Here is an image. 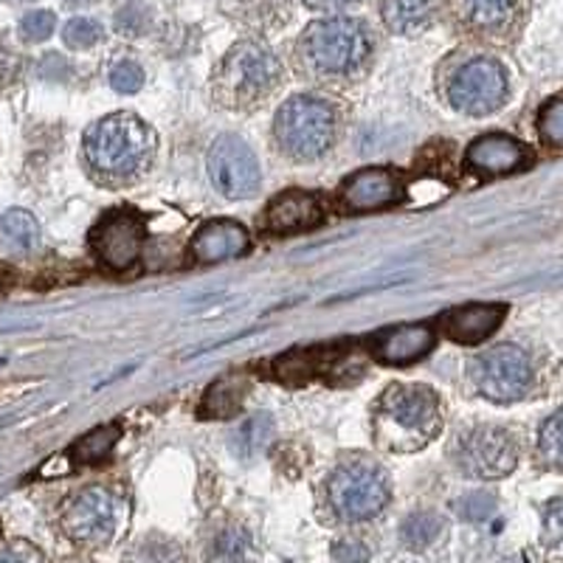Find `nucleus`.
<instances>
[{
    "instance_id": "nucleus-24",
    "label": "nucleus",
    "mask_w": 563,
    "mask_h": 563,
    "mask_svg": "<svg viewBox=\"0 0 563 563\" xmlns=\"http://www.w3.org/2000/svg\"><path fill=\"white\" fill-rule=\"evenodd\" d=\"M442 532V521L437 519L434 512H415L409 521L404 525V541L415 550L434 544L437 536Z\"/></svg>"
},
{
    "instance_id": "nucleus-5",
    "label": "nucleus",
    "mask_w": 563,
    "mask_h": 563,
    "mask_svg": "<svg viewBox=\"0 0 563 563\" xmlns=\"http://www.w3.org/2000/svg\"><path fill=\"white\" fill-rule=\"evenodd\" d=\"M276 147L290 161H313L335 144L339 110L330 99L294 97L274 119Z\"/></svg>"
},
{
    "instance_id": "nucleus-33",
    "label": "nucleus",
    "mask_w": 563,
    "mask_h": 563,
    "mask_svg": "<svg viewBox=\"0 0 563 563\" xmlns=\"http://www.w3.org/2000/svg\"><path fill=\"white\" fill-rule=\"evenodd\" d=\"M352 3H361V0H305V7L316 9V12H339Z\"/></svg>"
},
{
    "instance_id": "nucleus-18",
    "label": "nucleus",
    "mask_w": 563,
    "mask_h": 563,
    "mask_svg": "<svg viewBox=\"0 0 563 563\" xmlns=\"http://www.w3.org/2000/svg\"><path fill=\"white\" fill-rule=\"evenodd\" d=\"M375 358L391 366H404L426 358L434 350V330L429 324L389 327L375 339Z\"/></svg>"
},
{
    "instance_id": "nucleus-10",
    "label": "nucleus",
    "mask_w": 563,
    "mask_h": 563,
    "mask_svg": "<svg viewBox=\"0 0 563 563\" xmlns=\"http://www.w3.org/2000/svg\"><path fill=\"white\" fill-rule=\"evenodd\" d=\"M209 175L220 195L231 200L251 198L260 189V164L251 147L238 135H223L209 150Z\"/></svg>"
},
{
    "instance_id": "nucleus-28",
    "label": "nucleus",
    "mask_w": 563,
    "mask_h": 563,
    "mask_svg": "<svg viewBox=\"0 0 563 563\" xmlns=\"http://www.w3.org/2000/svg\"><path fill=\"white\" fill-rule=\"evenodd\" d=\"M538 130H541L547 144H552V147H563V97L552 99V102L541 110Z\"/></svg>"
},
{
    "instance_id": "nucleus-11",
    "label": "nucleus",
    "mask_w": 563,
    "mask_h": 563,
    "mask_svg": "<svg viewBox=\"0 0 563 563\" xmlns=\"http://www.w3.org/2000/svg\"><path fill=\"white\" fill-rule=\"evenodd\" d=\"M119 521V505L115 496L104 487H88L65 507L63 527L77 544L102 547L108 544Z\"/></svg>"
},
{
    "instance_id": "nucleus-4",
    "label": "nucleus",
    "mask_w": 563,
    "mask_h": 563,
    "mask_svg": "<svg viewBox=\"0 0 563 563\" xmlns=\"http://www.w3.org/2000/svg\"><path fill=\"white\" fill-rule=\"evenodd\" d=\"M282 63L260 43H238L214 70V97L229 108L263 104L279 88Z\"/></svg>"
},
{
    "instance_id": "nucleus-36",
    "label": "nucleus",
    "mask_w": 563,
    "mask_h": 563,
    "mask_svg": "<svg viewBox=\"0 0 563 563\" xmlns=\"http://www.w3.org/2000/svg\"><path fill=\"white\" fill-rule=\"evenodd\" d=\"M0 532H3V527H0Z\"/></svg>"
},
{
    "instance_id": "nucleus-21",
    "label": "nucleus",
    "mask_w": 563,
    "mask_h": 563,
    "mask_svg": "<svg viewBox=\"0 0 563 563\" xmlns=\"http://www.w3.org/2000/svg\"><path fill=\"white\" fill-rule=\"evenodd\" d=\"M249 378L245 375H225L214 380L203 397V417H231L243 406Z\"/></svg>"
},
{
    "instance_id": "nucleus-20",
    "label": "nucleus",
    "mask_w": 563,
    "mask_h": 563,
    "mask_svg": "<svg viewBox=\"0 0 563 563\" xmlns=\"http://www.w3.org/2000/svg\"><path fill=\"white\" fill-rule=\"evenodd\" d=\"M437 0H380V18L395 34H420L434 23Z\"/></svg>"
},
{
    "instance_id": "nucleus-1",
    "label": "nucleus",
    "mask_w": 563,
    "mask_h": 563,
    "mask_svg": "<svg viewBox=\"0 0 563 563\" xmlns=\"http://www.w3.org/2000/svg\"><path fill=\"white\" fill-rule=\"evenodd\" d=\"M375 54V34L364 20H316L296 43V57L305 74L321 82H344L358 77Z\"/></svg>"
},
{
    "instance_id": "nucleus-3",
    "label": "nucleus",
    "mask_w": 563,
    "mask_h": 563,
    "mask_svg": "<svg viewBox=\"0 0 563 563\" xmlns=\"http://www.w3.org/2000/svg\"><path fill=\"white\" fill-rule=\"evenodd\" d=\"M440 400L429 386L395 384L378 400V440L391 451H417L440 431Z\"/></svg>"
},
{
    "instance_id": "nucleus-15",
    "label": "nucleus",
    "mask_w": 563,
    "mask_h": 563,
    "mask_svg": "<svg viewBox=\"0 0 563 563\" xmlns=\"http://www.w3.org/2000/svg\"><path fill=\"white\" fill-rule=\"evenodd\" d=\"M324 218L321 203L316 195L301 192V189H290L285 195H276L265 209V229L271 234H299V231L316 229Z\"/></svg>"
},
{
    "instance_id": "nucleus-2",
    "label": "nucleus",
    "mask_w": 563,
    "mask_h": 563,
    "mask_svg": "<svg viewBox=\"0 0 563 563\" xmlns=\"http://www.w3.org/2000/svg\"><path fill=\"white\" fill-rule=\"evenodd\" d=\"M155 155V133L133 113L99 119L85 133V158L90 173L108 186H124L147 173Z\"/></svg>"
},
{
    "instance_id": "nucleus-17",
    "label": "nucleus",
    "mask_w": 563,
    "mask_h": 563,
    "mask_svg": "<svg viewBox=\"0 0 563 563\" xmlns=\"http://www.w3.org/2000/svg\"><path fill=\"white\" fill-rule=\"evenodd\" d=\"M505 313V305H465L442 313L437 324L456 344H479L499 330Z\"/></svg>"
},
{
    "instance_id": "nucleus-26",
    "label": "nucleus",
    "mask_w": 563,
    "mask_h": 563,
    "mask_svg": "<svg viewBox=\"0 0 563 563\" xmlns=\"http://www.w3.org/2000/svg\"><path fill=\"white\" fill-rule=\"evenodd\" d=\"M541 454L547 465L563 471V409L555 411L541 429Z\"/></svg>"
},
{
    "instance_id": "nucleus-6",
    "label": "nucleus",
    "mask_w": 563,
    "mask_h": 563,
    "mask_svg": "<svg viewBox=\"0 0 563 563\" xmlns=\"http://www.w3.org/2000/svg\"><path fill=\"white\" fill-rule=\"evenodd\" d=\"M330 507L344 521H366L378 516L389 501V485L380 467L369 462H346L327 485Z\"/></svg>"
},
{
    "instance_id": "nucleus-13",
    "label": "nucleus",
    "mask_w": 563,
    "mask_h": 563,
    "mask_svg": "<svg viewBox=\"0 0 563 563\" xmlns=\"http://www.w3.org/2000/svg\"><path fill=\"white\" fill-rule=\"evenodd\" d=\"M460 26L479 37H505L521 18V0H451Z\"/></svg>"
},
{
    "instance_id": "nucleus-30",
    "label": "nucleus",
    "mask_w": 563,
    "mask_h": 563,
    "mask_svg": "<svg viewBox=\"0 0 563 563\" xmlns=\"http://www.w3.org/2000/svg\"><path fill=\"white\" fill-rule=\"evenodd\" d=\"M110 85H113V90H119V93H139L141 85H144V70L139 68L135 63H119L113 68V74H110Z\"/></svg>"
},
{
    "instance_id": "nucleus-31",
    "label": "nucleus",
    "mask_w": 563,
    "mask_h": 563,
    "mask_svg": "<svg viewBox=\"0 0 563 563\" xmlns=\"http://www.w3.org/2000/svg\"><path fill=\"white\" fill-rule=\"evenodd\" d=\"M144 23H147V12H144V7H139V3H130V7H124L122 12L115 14V29H119V32H141Z\"/></svg>"
},
{
    "instance_id": "nucleus-8",
    "label": "nucleus",
    "mask_w": 563,
    "mask_h": 563,
    "mask_svg": "<svg viewBox=\"0 0 563 563\" xmlns=\"http://www.w3.org/2000/svg\"><path fill=\"white\" fill-rule=\"evenodd\" d=\"M456 462L467 476L476 479H501L519 465V440L507 429L479 426L467 431L456 445Z\"/></svg>"
},
{
    "instance_id": "nucleus-35",
    "label": "nucleus",
    "mask_w": 563,
    "mask_h": 563,
    "mask_svg": "<svg viewBox=\"0 0 563 563\" xmlns=\"http://www.w3.org/2000/svg\"><path fill=\"white\" fill-rule=\"evenodd\" d=\"M68 7H79V3H93V0H65Z\"/></svg>"
},
{
    "instance_id": "nucleus-14",
    "label": "nucleus",
    "mask_w": 563,
    "mask_h": 563,
    "mask_svg": "<svg viewBox=\"0 0 563 563\" xmlns=\"http://www.w3.org/2000/svg\"><path fill=\"white\" fill-rule=\"evenodd\" d=\"M467 167L479 175H507L516 169H525L530 164V150L521 141L510 139V135L490 133L479 135V139L467 147L465 153Z\"/></svg>"
},
{
    "instance_id": "nucleus-25",
    "label": "nucleus",
    "mask_w": 563,
    "mask_h": 563,
    "mask_svg": "<svg viewBox=\"0 0 563 563\" xmlns=\"http://www.w3.org/2000/svg\"><path fill=\"white\" fill-rule=\"evenodd\" d=\"M268 437H271V417L256 415L238 431V437H234V449H238V454H254V451H260L265 442H268Z\"/></svg>"
},
{
    "instance_id": "nucleus-22",
    "label": "nucleus",
    "mask_w": 563,
    "mask_h": 563,
    "mask_svg": "<svg viewBox=\"0 0 563 563\" xmlns=\"http://www.w3.org/2000/svg\"><path fill=\"white\" fill-rule=\"evenodd\" d=\"M0 240L12 251H18V254H29L32 249H37L40 225L34 214H29L26 209L7 211L0 218Z\"/></svg>"
},
{
    "instance_id": "nucleus-34",
    "label": "nucleus",
    "mask_w": 563,
    "mask_h": 563,
    "mask_svg": "<svg viewBox=\"0 0 563 563\" xmlns=\"http://www.w3.org/2000/svg\"><path fill=\"white\" fill-rule=\"evenodd\" d=\"M335 558H366V550H355V547H350V550H335Z\"/></svg>"
},
{
    "instance_id": "nucleus-27",
    "label": "nucleus",
    "mask_w": 563,
    "mask_h": 563,
    "mask_svg": "<svg viewBox=\"0 0 563 563\" xmlns=\"http://www.w3.org/2000/svg\"><path fill=\"white\" fill-rule=\"evenodd\" d=\"M63 37L65 45H70V48H93V45L104 37V29L99 26L97 20L74 18L68 26H65Z\"/></svg>"
},
{
    "instance_id": "nucleus-23",
    "label": "nucleus",
    "mask_w": 563,
    "mask_h": 563,
    "mask_svg": "<svg viewBox=\"0 0 563 563\" xmlns=\"http://www.w3.org/2000/svg\"><path fill=\"white\" fill-rule=\"evenodd\" d=\"M122 431L115 429V426H99L90 434H85L82 440L74 445V460L82 462V465H97V462H104L110 456V451L115 449V442H119Z\"/></svg>"
},
{
    "instance_id": "nucleus-9",
    "label": "nucleus",
    "mask_w": 563,
    "mask_h": 563,
    "mask_svg": "<svg viewBox=\"0 0 563 563\" xmlns=\"http://www.w3.org/2000/svg\"><path fill=\"white\" fill-rule=\"evenodd\" d=\"M451 104L467 115H487L507 99V74L496 59H471L456 70L449 88Z\"/></svg>"
},
{
    "instance_id": "nucleus-32",
    "label": "nucleus",
    "mask_w": 563,
    "mask_h": 563,
    "mask_svg": "<svg viewBox=\"0 0 563 563\" xmlns=\"http://www.w3.org/2000/svg\"><path fill=\"white\" fill-rule=\"evenodd\" d=\"M544 527H547V536H550L555 544H563V499H555L547 505Z\"/></svg>"
},
{
    "instance_id": "nucleus-29",
    "label": "nucleus",
    "mask_w": 563,
    "mask_h": 563,
    "mask_svg": "<svg viewBox=\"0 0 563 563\" xmlns=\"http://www.w3.org/2000/svg\"><path fill=\"white\" fill-rule=\"evenodd\" d=\"M54 26H57V18L52 12H29L20 20V34L29 43H43V40L52 37Z\"/></svg>"
},
{
    "instance_id": "nucleus-19",
    "label": "nucleus",
    "mask_w": 563,
    "mask_h": 563,
    "mask_svg": "<svg viewBox=\"0 0 563 563\" xmlns=\"http://www.w3.org/2000/svg\"><path fill=\"white\" fill-rule=\"evenodd\" d=\"M249 249V231L234 220H214L206 223L203 229L195 234L192 240V256L195 263H223L231 256L245 254Z\"/></svg>"
},
{
    "instance_id": "nucleus-37",
    "label": "nucleus",
    "mask_w": 563,
    "mask_h": 563,
    "mask_svg": "<svg viewBox=\"0 0 563 563\" xmlns=\"http://www.w3.org/2000/svg\"><path fill=\"white\" fill-rule=\"evenodd\" d=\"M0 364H3V361H0Z\"/></svg>"
},
{
    "instance_id": "nucleus-7",
    "label": "nucleus",
    "mask_w": 563,
    "mask_h": 563,
    "mask_svg": "<svg viewBox=\"0 0 563 563\" xmlns=\"http://www.w3.org/2000/svg\"><path fill=\"white\" fill-rule=\"evenodd\" d=\"M476 389L496 404H512L530 391L532 364L527 352L512 344L493 346L474 366Z\"/></svg>"
},
{
    "instance_id": "nucleus-12",
    "label": "nucleus",
    "mask_w": 563,
    "mask_h": 563,
    "mask_svg": "<svg viewBox=\"0 0 563 563\" xmlns=\"http://www.w3.org/2000/svg\"><path fill=\"white\" fill-rule=\"evenodd\" d=\"M93 251L108 268L130 271L141 256L144 245V223L135 211H110L108 218L90 234Z\"/></svg>"
},
{
    "instance_id": "nucleus-16",
    "label": "nucleus",
    "mask_w": 563,
    "mask_h": 563,
    "mask_svg": "<svg viewBox=\"0 0 563 563\" xmlns=\"http://www.w3.org/2000/svg\"><path fill=\"white\" fill-rule=\"evenodd\" d=\"M404 198V186L389 169H361L341 189V200L352 211H375Z\"/></svg>"
}]
</instances>
